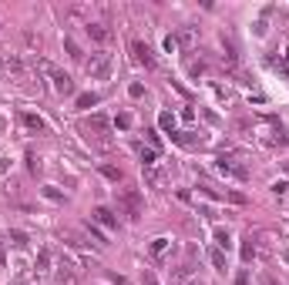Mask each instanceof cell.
I'll return each instance as SVG.
<instances>
[{"mask_svg":"<svg viewBox=\"0 0 289 285\" xmlns=\"http://www.w3.org/2000/svg\"><path fill=\"white\" fill-rule=\"evenodd\" d=\"M0 64H4V71H7V74H14V77H24V67H20V61H17V57H4Z\"/></svg>","mask_w":289,"mask_h":285,"instance_id":"14","label":"cell"},{"mask_svg":"<svg viewBox=\"0 0 289 285\" xmlns=\"http://www.w3.org/2000/svg\"><path fill=\"white\" fill-rule=\"evenodd\" d=\"M118 208L128 215L131 221H138V218H141V208H144L141 191H138V188H121V191H118Z\"/></svg>","mask_w":289,"mask_h":285,"instance_id":"2","label":"cell"},{"mask_svg":"<svg viewBox=\"0 0 289 285\" xmlns=\"http://www.w3.org/2000/svg\"><path fill=\"white\" fill-rule=\"evenodd\" d=\"M128 94H131V98H141V94H144V88H141V84H131V88H128Z\"/></svg>","mask_w":289,"mask_h":285,"instance_id":"27","label":"cell"},{"mask_svg":"<svg viewBox=\"0 0 289 285\" xmlns=\"http://www.w3.org/2000/svg\"><path fill=\"white\" fill-rule=\"evenodd\" d=\"M161 128H165V131H175V118H172L168 111L161 114Z\"/></svg>","mask_w":289,"mask_h":285,"instance_id":"22","label":"cell"},{"mask_svg":"<svg viewBox=\"0 0 289 285\" xmlns=\"http://www.w3.org/2000/svg\"><path fill=\"white\" fill-rule=\"evenodd\" d=\"M20 124H24L27 134H47V121L40 114H31V111H20Z\"/></svg>","mask_w":289,"mask_h":285,"instance_id":"9","label":"cell"},{"mask_svg":"<svg viewBox=\"0 0 289 285\" xmlns=\"http://www.w3.org/2000/svg\"><path fill=\"white\" fill-rule=\"evenodd\" d=\"M175 44H178V47H185V50H192L195 44H199V27H178Z\"/></svg>","mask_w":289,"mask_h":285,"instance_id":"10","label":"cell"},{"mask_svg":"<svg viewBox=\"0 0 289 285\" xmlns=\"http://www.w3.org/2000/svg\"><path fill=\"white\" fill-rule=\"evenodd\" d=\"M215 168L222 171L225 178H235V181H249V168L239 161V158H229V155H219Z\"/></svg>","mask_w":289,"mask_h":285,"instance_id":"4","label":"cell"},{"mask_svg":"<svg viewBox=\"0 0 289 285\" xmlns=\"http://www.w3.org/2000/svg\"><path fill=\"white\" fill-rule=\"evenodd\" d=\"M131 57H135L138 64H144V67H155V54H152V47H148V44L144 41H138V37H131Z\"/></svg>","mask_w":289,"mask_h":285,"instance_id":"7","label":"cell"},{"mask_svg":"<svg viewBox=\"0 0 289 285\" xmlns=\"http://www.w3.org/2000/svg\"><path fill=\"white\" fill-rule=\"evenodd\" d=\"M44 195H47V198H54V202H61V198H64V195H61V191H57V188H44Z\"/></svg>","mask_w":289,"mask_h":285,"instance_id":"24","label":"cell"},{"mask_svg":"<svg viewBox=\"0 0 289 285\" xmlns=\"http://www.w3.org/2000/svg\"><path fill=\"white\" fill-rule=\"evenodd\" d=\"M7 242L14 245V248H27V235L20 232V228H14V232H10V235H7Z\"/></svg>","mask_w":289,"mask_h":285,"instance_id":"16","label":"cell"},{"mask_svg":"<svg viewBox=\"0 0 289 285\" xmlns=\"http://www.w3.org/2000/svg\"><path fill=\"white\" fill-rule=\"evenodd\" d=\"M54 285H81V278H78L71 262H57L54 265Z\"/></svg>","mask_w":289,"mask_h":285,"instance_id":"6","label":"cell"},{"mask_svg":"<svg viewBox=\"0 0 289 285\" xmlns=\"http://www.w3.org/2000/svg\"><path fill=\"white\" fill-rule=\"evenodd\" d=\"M40 67H44V74H47L51 88H54L57 94H74V81H71V74H64L61 67H54V64H40Z\"/></svg>","mask_w":289,"mask_h":285,"instance_id":"5","label":"cell"},{"mask_svg":"<svg viewBox=\"0 0 289 285\" xmlns=\"http://www.w3.org/2000/svg\"><path fill=\"white\" fill-rule=\"evenodd\" d=\"M172 285H202V282H199V278L192 275V278H175V282H172Z\"/></svg>","mask_w":289,"mask_h":285,"instance_id":"26","label":"cell"},{"mask_svg":"<svg viewBox=\"0 0 289 285\" xmlns=\"http://www.w3.org/2000/svg\"><path fill=\"white\" fill-rule=\"evenodd\" d=\"M84 131H88V138H94L98 145H111V121H108L105 114H91L88 121H84Z\"/></svg>","mask_w":289,"mask_h":285,"instance_id":"3","label":"cell"},{"mask_svg":"<svg viewBox=\"0 0 289 285\" xmlns=\"http://www.w3.org/2000/svg\"><path fill=\"white\" fill-rule=\"evenodd\" d=\"M209 262L215 265L219 272H225V269H229V265H225V255H222V248H212V252H209Z\"/></svg>","mask_w":289,"mask_h":285,"instance_id":"18","label":"cell"},{"mask_svg":"<svg viewBox=\"0 0 289 285\" xmlns=\"http://www.w3.org/2000/svg\"><path fill=\"white\" fill-rule=\"evenodd\" d=\"M101 175H105L108 181H121L125 175H121V168H111V164H101Z\"/></svg>","mask_w":289,"mask_h":285,"instance_id":"19","label":"cell"},{"mask_svg":"<svg viewBox=\"0 0 289 285\" xmlns=\"http://www.w3.org/2000/svg\"><path fill=\"white\" fill-rule=\"evenodd\" d=\"M141 285H158V278H155L152 272H141Z\"/></svg>","mask_w":289,"mask_h":285,"instance_id":"25","label":"cell"},{"mask_svg":"<svg viewBox=\"0 0 289 285\" xmlns=\"http://www.w3.org/2000/svg\"><path fill=\"white\" fill-rule=\"evenodd\" d=\"M91 221H98V225H105V228H118V215H111V208H94V215H91Z\"/></svg>","mask_w":289,"mask_h":285,"instance_id":"12","label":"cell"},{"mask_svg":"<svg viewBox=\"0 0 289 285\" xmlns=\"http://www.w3.org/2000/svg\"><path fill=\"white\" fill-rule=\"evenodd\" d=\"M64 47H67V54H71V61H84V50L78 47V41H74V37H67Z\"/></svg>","mask_w":289,"mask_h":285,"instance_id":"17","label":"cell"},{"mask_svg":"<svg viewBox=\"0 0 289 285\" xmlns=\"http://www.w3.org/2000/svg\"><path fill=\"white\" fill-rule=\"evenodd\" d=\"M98 94H78V107H91V104H98Z\"/></svg>","mask_w":289,"mask_h":285,"instance_id":"21","label":"cell"},{"mask_svg":"<svg viewBox=\"0 0 289 285\" xmlns=\"http://www.w3.org/2000/svg\"><path fill=\"white\" fill-rule=\"evenodd\" d=\"M148 252H152V259H155V262H168V255L175 252V242L161 235V238H155V242L148 245Z\"/></svg>","mask_w":289,"mask_h":285,"instance_id":"8","label":"cell"},{"mask_svg":"<svg viewBox=\"0 0 289 285\" xmlns=\"http://www.w3.org/2000/svg\"><path fill=\"white\" fill-rule=\"evenodd\" d=\"M235 285H249V272H246V269H242L239 275H235Z\"/></svg>","mask_w":289,"mask_h":285,"instance_id":"29","label":"cell"},{"mask_svg":"<svg viewBox=\"0 0 289 285\" xmlns=\"http://www.w3.org/2000/svg\"><path fill=\"white\" fill-rule=\"evenodd\" d=\"M286 262H289V252H286Z\"/></svg>","mask_w":289,"mask_h":285,"instance_id":"31","label":"cell"},{"mask_svg":"<svg viewBox=\"0 0 289 285\" xmlns=\"http://www.w3.org/2000/svg\"><path fill=\"white\" fill-rule=\"evenodd\" d=\"M215 245H219V248H225V252H229V248H232V235H229L225 228H215Z\"/></svg>","mask_w":289,"mask_h":285,"instance_id":"15","label":"cell"},{"mask_svg":"<svg viewBox=\"0 0 289 285\" xmlns=\"http://www.w3.org/2000/svg\"><path fill=\"white\" fill-rule=\"evenodd\" d=\"M242 259H246V262H252V259H256V245H252V235L246 238V242H242Z\"/></svg>","mask_w":289,"mask_h":285,"instance_id":"20","label":"cell"},{"mask_svg":"<svg viewBox=\"0 0 289 285\" xmlns=\"http://www.w3.org/2000/svg\"><path fill=\"white\" fill-rule=\"evenodd\" d=\"M111 67H114V57L108 54V50H94V54L84 61V71H88L91 77H98V81H108V77H111Z\"/></svg>","mask_w":289,"mask_h":285,"instance_id":"1","label":"cell"},{"mask_svg":"<svg viewBox=\"0 0 289 285\" xmlns=\"http://www.w3.org/2000/svg\"><path fill=\"white\" fill-rule=\"evenodd\" d=\"M4 238H7V235H0V262H4Z\"/></svg>","mask_w":289,"mask_h":285,"instance_id":"30","label":"cell"},{"mask_svg":"<svg viewBox=\"0 0 289 285\" xmlns=\"http://www.w3.org/2000/svg\"><path fill=\"white\" fill-rule=\"evenodd\" d=\"M138 158H141V168H144V171L158 164V151H155V148H144V145H138Z\"/></svg>","mask_w":289,"mask_h":285,"instance_id":"13","label":"cell"},{"mask_svg":"<svg viewBox=\"0 0 289 285\" xmlns=\"http://www.w3.org/2000/svg\"><path fill=\"white\" fill-rule=\"evenodd\" d=\"M259 285H279V282H276L269 272H259Z\"/></svg>","mask_w":289,"mask_h":285,"instance_id":"23","label":"cell"},{"mask_svg":"<svg viewBox=\"0 0 289 285\" xmlns=\"http://www.w3.org/2000/svg\"><path fill=\"white\" fill-rule=\"evenodd\" d=\"M84 31H88V37H94L98 44H108V41H111V31H108V24H101V20H88V24H84Z\"/></svg>","mask_w":289,"mask_h":285,"instance_id":"11","label":"cell"},{"mask_svg":"<svg viewBox=\"0 0 289 285\" xmlns=\"http://www.w3.org/2000/svg\"><path fill=\"white\" fill-rule=\"evenodd\" d=\"M273 191H276V195H286V191H289V185H286V181H276V185H273Z\"/></svg>","mask_w":289,"mask_h":285,"instance_id":"28","label":"cell"}]
</instances>
